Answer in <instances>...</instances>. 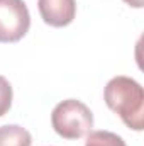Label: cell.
Instances as JSON below:
<instances>
[{"instance_id":"1","label":"cell","mask_w":144,"mask_h":146,"mask_svg":"<svg viewBox=\"0 0 144 146\" xmlns=\"http://www.w3.org/2000/svg\"><path fill=\"white\" fill-rule=\"evenodd\" d=\"M104 100L108 109L114 110L127 127L143 131L144 90L141 83L131 76H114L105 85Z\"/></svg>"},{"instance_id":"2","label":"cell","mask_w":144,"mask_h":146,"mask_svg":"<svg viewBox=\"0 0 144 146\" xmlns=\"http://www.w3.org/2000/svg\"><path fill=\"white\" fill-rule=\"evenodd\" d=\"M51 126L63 139H80L92 133L93 114L81 100L66 99L53 109Z\"/></svg>"},{"instance_id":"3","label":"cell","mask_w":144,"mask_h":146,"mask_svg":"<svg viewBox=\"0 0 144 146\" xmlns=\"http://www.w3.org/2000/svg\"><path fill=\"white\" fill-rule=\"evenodd\" d=\"M31 27V14L24 0H0V42H17Z\"/></svg>"},{"instance_id":"4","label":"cell","mask_w":144,"mask_h":146,"mask_svg":"<svg viewBox=\"0 0 144 146\" xmlns=\"http://www.w3.org/2000/svg\"><path fill=\"white\" fill-rule=\"evenodd\" d=\"M42 21L51 27H66L76 17L75 0H37Z\"/></svg>"},{"instance_id":"5","label":"cell","mask_w":144,"mask_h":146,"mask_svg":"<svg viewBox=\"0 0 144 146\" xmlns=\"http://www.w3.org/2000/svg\"><path fill=\"white\" fill-rule=\"evenodd\" d=\"M0 146H32V136L19 124L0 126Z\"/></svg>"},{"instance_id":"6","label":"cell","mask_w":144,"mask_h":146,"mask_svg":"<svg viewBox=\"0 0 144 146\" xmlns=\"http://www.w3.org/2000/svg\"><path fill=\"white\" fill-rule=\"evenodd\" d=\"M87 143L85 146H127L126 141L110 131H93L87 134Z\"/></svg>"},{"instance_id":"7","label":"cell","mask_w":144,"mask_h":146,"mask_svg":"<svg viewBox=\"0 0 144 146\" xmlns=\"http://www.w3.org/2000/svg\"><path fill=\"white\" fill-rule=\"evenodd\" d=\"M12 97H14V94H12L10 82L5 76L0 75V117L5 115L10 110V107H12Z\"/></svg>"},{"instance_id":"8","label":"cell","mask_w":144,"mask_h":146,"mask_svg":"<svg viewBox=\"0 0 144 146\" xmlns=\"http://www.w3.org/2000/svg\"><path fill=\"white\" fill-rule=\"evenodd\" d=\"M127 5H131V7H134V9H141L144 3V0H124Z\"/></svg>"}]
</instances>
